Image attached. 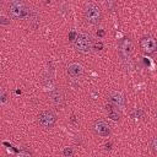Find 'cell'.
I'll use <instances>...</instances> for the list:
<instances>
[{"mask_svg": "<svg viewBox=\"0 0 157 157\" xmlns=\"http://www.w3.org/2000/svg\"><path fill=\"white\" fill-rule=\"evenodd\" d=\"M10 16L15 20H22V18H29L33 10H31V7L23 2V1H11L9 4V9H7Z\"/></svg>", "mask_w": 157, "mask_h": 157, "instance_id": "1", "label": "cell"}, {"mask_svg": "<svg viewBox=\"0 0 157 157\" xmlns=\"http://www.w3.org/2000/svg\"><path fill=\"white\" fill-rule=\"evenodd\" d=\"M85 21L88 25H98L102 20V12L98 5L90 2L85 6Z\"/></svg>", "mask_w": 157, "mask_h": 157, "instance_id": "2", "label": "cell"}, {"mask_svg": "<svg viewBox=\"0 0 157 157\" xmlns=\"http://www.w3.org/2000/svg\"><path fill=\"white\" fill-rule=\"evenodd\" d=\"M75 48L81 52V53H90L91 49L93 48V40L90 34L87 33H78L75 42H74Z\"/></svg>", "mask_w": 157, "mask_h": 157, "instance_id": "3", "label": "cell"}, {"mask_svg": "<svg viewBox=\"0 0 157 157\" xmlns=\"http://www.w3.org/2000/svg\"><path fill=\"white\" fill-rule=\"evenodd\" d=\"M55 121H56V115L52 110H43L38 115V123L44 129H52L55 125Z\"/></svg>", "mask_w": 157, "mask_h": 157, "instance_id": "4", "label": "cell"}, {"mask_svg": "<svg viewBox=\"0 0 157 157\" xmlns=\"http://www.w3.org/2000/svg\"><path fill=\"white\" fill-rule=\"evenodd\" d=\"M118 49H119V55L121 59H128L130 58V55L134 52V45L131 43V40L126 37H124L123 39L119 40L118 43Z\"/></svg>", "mask_w": 157, "mask_h": 157, "instance_id": "5", "label": "cell"}, {"mask_svg": "<svg viewBox=\"0 0 157 157\" xmlns=\"http://www.w3.org/2000/svg\"><path fill=\"white\" fill-rule=\"evenodd\" d=\"M140 47L147 54H152V53L157 52V42L152 37H144L140 40Z\"/></svg>", "mask_w": 157, "mask_h": 157, "instance_id": "6", "label": "cell"}, {"mask_svg": "<svg viewBox=\"0 0 157 157\" xmlns=\"http://www.w3.org/2000/svg\"><path fill=\"white\" fill-rule=\"evenodd\" d=\"M50 101L58 108L64 107V104H65V94H64V92L61 90H59V88L52 91V93H50Z\"/></svg>", "mask_w": 157, "mask_h": 157, "instance_id": "7", "label": "cell"}, {"mask_svg": "<svg viewBox=\"0 0 157 157\" xmlns=\"http://www.w3.org/2000/svg\"><path fill=\"white\" fill-rule=\"evenodd\" d=\"M93 130L99 136H108L110 134V126L103 120H97L93 125Z\"/></svg>", "mask_w": 157, "mask_h": 157, "instance_id": "8", "label": "cell"}, {"mask_svg": "<svg viewBox=\"0 0 157 157\" xmlns=\"http://www.w3.org/2000/svg\"><path fill=\"white\" fill-rule=\"evenodd\" d=\"M108 98H109V101H110L115 107H118V108H123L124 104H125V98H124V96H123L120 92H118V91H112V92H109Z\"/></svg>", "mask_w": 157, "mask_h": 157, "instance_id": "9", "label": "cell"}, {"mask_svg": "<svg viewBox=\"0 0 157 157\" xmlns=\"http://www.w3.org/2000/svg\"><path fill=\"white\" fill-rule=\"evenodd\" d=\"M67 74L71 77H80L83 74V67L77 63H72L67 66Z\"/></svg>", "mask_w": 157, "mask_h": 157, "instance_id": "10", "label": "cell"}, {"mask_svg": "<svg viewBox=\"0 0 157 157\" xmlns=\"http://www.w3.org/2000/svg\"><path fill=\"white\" fill-rule=\"evenodd\" d=\"M105 110H107V113H108V117H109L112 120H119L120 114L118 113V109H115L114 105L107 104V105H105Z\"/></svg>", "mask_w": 157, "mask_h": 157, "instance_id": "11", "label": "cell"}, {"mask_svg": "<svg viewBox=\"0 0 157 157\" xmlns=\"http://www.w3.org/2000/svg\"><path fill=\"white\" fill-rule=\"evenodd\" d=\"M144 115H145V113L141 109H136L131 113V118H134V119H141V118H144Z\"/></svg>", "mask_w": 157, "mask_h": 157, "instance_id": "12", "label": "cell"}, {"mask_svg": "<svg viewBox=\"0 0 157 157\" xmlns=\"http://www.w3.org/2000/svg\"><path fill=\"white\" fill-rule=\"evenodd\" d=\"M17 157H31V152H29V151H27L26 148H22L21 151H18Z\"/></svg>", "mask_w": 157, "mask_h": 157, "instance_id": "13", "label": "cell"}, {"mask_svg": "<svg viewBox=\"0 0 157 157\" xmlns=\"http://www.w3.org/2000/svg\"><path fill=\"white\" fill-rule=\"evenodd\" d=\"M115 5H117V4H115L114 1H105V2H104V6H105L108 10H114V9H115Z\"/></svg>", "mask_w": 157, "mask_h": 157, "instance_id": "14", "label": "cell"}, {"mask_svg": "<svg viewBox=\"0 0 157 157\" xmlns=\"http://www.w3.org/2000/svg\"><path fill=\"white\" fill-rule=\"evenodd\" d=\"M63 153H64V156H65V157H69V156H71V155L74 153V151H72V148H71V147H66V148L63 151Z\"/></svg>", "mask_w": 157, "mask_h": 157, "instance_id": "15", "label": "cell"}, {"mask_svg": "<svg viewBox=\"0 0 157 157\" xmlns=\"http://www.w3.org/2000/svg\"><path fill=\"white\" fill-rule=\"evenodd\" d=\"M102 47H103V44H102L101 42H98V43L93 44V48H94L96 50H99V49H102Z\"/></svg>", "mask_w": 157, "mask_h": 157, "instance_id": "16", "label": "cell"}, {"mask_svg": "<svg viewBox=\"0 0 157 157\" xmlns=\"http://www.w3.org/2000/svg\"><path fill=\"white\" fill-rule=\"evenodd\" d=\"M76 37H77V34H76L75 32H71V33L69 34V38H70V40H74V42H75V39H76Z\"/></svg>", "mask_w": 157, "mask_h": 157, "instance_id": "17", "label": "cell"}, {"mask_svg": "<svg viewBox=\"0 0 157 157\" xmlns=\"http://www.w3.org/2000/svg\"><path fill=\"white\" fill-rule=\"evenodd\" d=\"M5 102H6V93L1 91V103H5Z\"/></svg>", "mask_w": 157, "mask_h": 157, "instance_id": "18", "label": "cell"}, {"mask_svg": "<svg viewBox=\"0 0 157 157\" xmlns=\"http://www.w3.org/2000/svg\"><path fill=\"white\" fill-rule=\"evenodd\" d=\"M0 20H1V21H0V22H1V25H7V23L10 22V21H7L4 16H1V17H0Z\"/></svg>", "mask_w": 157, "mask_h": 157, "instance_id": "19", "label": "cell"}, {"mask_svg": "<svg viewBox=\"0 0 157 157\" xmlns=\"http://www.w3.org/2000/svg\"><path fill=\"white\" fill-rule=\"evenodd\" d=\"M97 36H98V37H103V36H104V31H103V29L97 31Z\"/></svg>", "mask_w": 157, "mask_h": 157, "instance_id": "20", "label": "cell"}, {"mask_svg": "<svg viewBox=\"0 0 157 157\" xmlns=\"http://www.w3.org/2000/svg\"><path fill=\"white\" fill-rule=\"evenodd\" d=\"M153 147H155V150H156V152H157V136L153 139Z\"/></svg>", "mask_w": 157, "mask_h": 157, "instance_id": "21", "label": "cell"}]
</instances>
